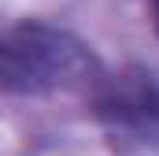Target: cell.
<instances>
[{
  "label": "cell",
  "mask_w": 159,
  "mask_h": 156,
  "mask_svg": "<svg viewBox=\"0 0 159 156\" xmlns=\"http://www.w3.org/2000/svg\"><path fill=\"white\" fill-rule=\"evenodd\" d=\"M104 78L93 48L67 30L26 22L0 34V89L34 93H93Z\"/></svg>",
  "instance_id": "6da1fadb"
},
{
  "label": "cell",
  "mask_w": 159,
  "mask_h": 156,
  "mask_svg": "<svg viewBox=\"0 0 159 156\" xmlns=\"http://www.w3.org/2000/svg\"><path fill=\"white\" fill-rule=\"evenodd\" d=\"M96 112L115 123V126H152L159 123V89L152 78L137 75H115V78H100V85L93 89Z\"/></svg>",
  "instance_id": "7a4b0ae2"
},
{
  "label": "cell",
  "mask_w": 159,
  "mask_h": 156,
  "mask_svg": "<svg viewBox=\"0 0 159 156\" xmlns=\"http://www.w3.org/2000/svg\"><path fill=\"white\" fill-rule=\"evenodd\" d=\"M152 4V15H156V30H159V0H148Z\"/></svg>",
  "instance_id": "3957f363"
}]
</instances>
